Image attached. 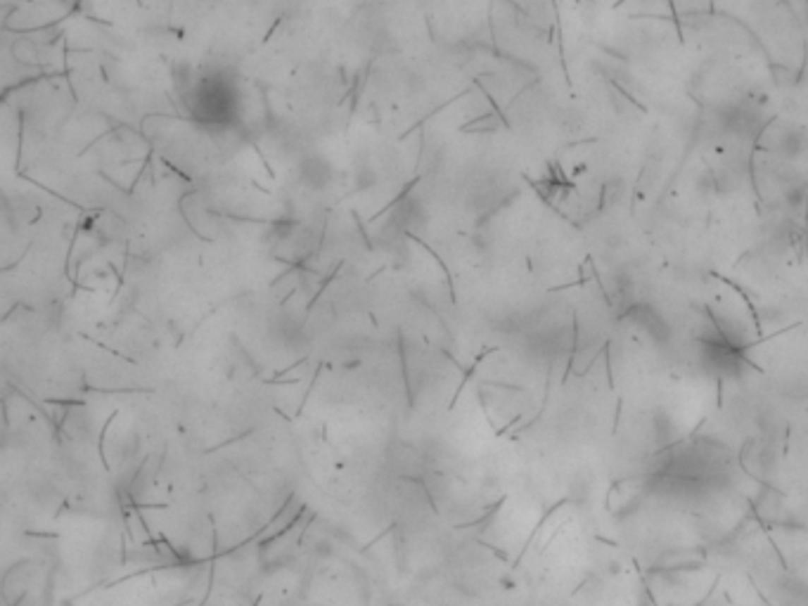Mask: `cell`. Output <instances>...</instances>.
<instances>
[{
    "label": "cell",
    "mask_w": 808,
    "mask_h": 606,
    "mask_svg": "<svg viewBox=\"0 0 808 606\" xmlns=\"http://www.w3.org/2000/svg\"><path fill=\"white\" fill-rule=\"evenodd\" d=\"M806 22H808V8H806Z\"/></svg>",
    "instance_id": "6da1fadb"
}]
</instances>
